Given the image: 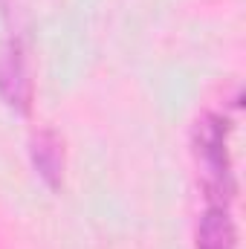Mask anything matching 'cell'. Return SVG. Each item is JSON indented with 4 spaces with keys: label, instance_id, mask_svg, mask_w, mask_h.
I'll return each mask as SVG.
<instances>
[{
    "label": "cell",
    "instance_id": "1",
    "mask_svg": "<svg viewBox=\"0 0 246 249\" xmlns=\"http://www.w3.org/2000/svg\"><path fill=\"white\" fill-rule=\"evenodd\" d=\"M226 133H229V122L223 116H206L203 124L197 127V148L200 157L209 168L211 186H209V197L217 200H232L235 191V177H232V162H229V148H226Z\"/></svg>",
    "mask_w": 246,
    "mask_h": 249
},
{
    "label": "cell",
    "instance_id": "2",
    "mask_svg": "<svg viewBox=\"0 0 246 249\" xmlns=\"http://www.w3.org/2000/svg\"><path fill=\"white\" fill-rule=\"evenodd\" d=\"M0 99L18 110L26 113L29 102H32V84H29V72H26V55L20 41H6L0 50Z\"/></svg>",
    "mask_w": 246,
    "mask_h": 249
},
{
    "label": "cell",
    "instance_id": "3",
    "mask_svg": "<svg viewBox=\"0 0 246 249\" xmlns=\"http://www.w3.org/2000/svg\"><path fill=\"white\" fill-rule=\"evenodd\" d=\"M200 249H235V229L229 217V203L211 197L209 209L200 220V235H197Z\"/></svg>",
    "mask_w": 246,
    "mask_h": 249
},
{
    "label": "cell",
    "instance_id": "4",
    "mask_svg": "<svg viewBox=\"0 0 246 249\" xmlns=\"http://www.w3.org/2000/svg\"><path fill=\"white\" fill-rule=\"evenodd\" d=\"M32 162L50 188L61 186V145L53 133H38L32 139Z\"/></svg>",
    "mask_w": 246,
    "mask_h": 249
}]
</instances>
